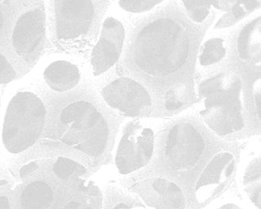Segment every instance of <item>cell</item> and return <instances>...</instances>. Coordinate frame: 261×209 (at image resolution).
<instances>
[{
	"label": "cell",
	"instance_id": "cell-13",
	"mask_svg": "<svg viewBox=\"0 0 261 209\" xmlns=\"http://www.w3.org/2000/svg\"><path fill=\"white\" fill-rule=\"evenodd\" d=\"M43 76L48 86L58 93L73 89L78 85L81 78L77 67L64 60L50 64L45 69Z\"/></svg>",
	"mask_w": 261,
	"mask_h": 209
},
{
	"label": "cell",
	"instance_id": "cell-8",
	"mask_svg": "<svg viewBox=\"0 0 261 209\" xmlns=\"http://www.w3.org/2000/svg\"><path fill=\"white\" fill-rule=\"evenodd\" d=\"M101 94L108 106L127 116H142L148 114L152 108L151 98L146 88L127 76L107 85Z\"/></svg>",
	"mask_w": 261,
	"mask_h": 209
},
{
	"label": "cell",
	"instance_id": "cell-19",
	"mask_svg": "<svg viewBox=\"0 0 261 209\" xmlns=\"http://www.w3.org/2000/svg\"><path fill=\"white\" fill-rule=\"evenodd\" d=\"M187 93L186 87L183 84H178L170 88L167 91L164 97L165 109L171 111L182 107L186 102Z\"/></svg>",
	"mask_w": 261,
	"mask_h": 209
},
{
	"label": "cell",
	"instance_id": "cell-26",
	"mask_svg": "<svg viewBox=\"0 0 261 209\" xmlns=\"http://www.w3.org/2000/svg\"><path fill=\"white\" fill-rule=\"evenodd\" d=\"M217 209H242L237 205L233 203L224 204Z\"/></svg>",
	"mask_w": 261,
	"mask_h": 209
},
{
	"label": "cell",
	"instance_id": "cell-12",
	"mask_svg": "<svg viewBox=\"0 0 261 209\" xmlns=\"http://www.w3.org/2000/svg\"><path fill=\"white\" fill-rule=\"evenodd\" d=\"M45 34V15L35 9L22 14L15 26L12 42L16 53L28 57L42 46Z\"/></svg>",
	"mask_w": 261,
	"mask_h": 209
},
{
	"label": "cell",
	"instance_id": "cell-23",
	"mask_svg": "<svg viewBox=\"0 0 261 209\" xmlns=\"http://www.w3.org/2000/svg\"><path fill=\"white\" fill-rule=\"evenodd\" d=\"M254 102L256 110L258 117L260 119V80L259 82L257 81V85L254 90Z\"/></svg>",
	"mask_w": 261,
	"mask_h": 209
},
{
	"label": "cell",
	"instance_id": "cell-27",
	"mask_svg": "<svg viewBox=\"0 0 261 209\" xmlns=\"http://www.w3.org/2000/svg\"><path fill=\"white\" fill-rule=\"evenodd\" d=\"M3 21H4L3 16L2 13L1 12V11L0 10V31H1L2 28L3 27Z\"/></svg>",
	"mask_w": 261,
	"mask_h": 209
},
{
	"label": "cell",
	"instance_id": "cell-22",
	"mask_svg": "<svg viewBox=\"0 0 261 209\" xmlns=\"http://www.w3.org/2000/svg\"><path fill=\"white\" fill-rule=\"evenodd\" d=\"M15 73L6 59L0 54V84L11 82L15 77Z\"/></svg>",
	"mask_w": 261,
	"mask_h": 209
},
{
	"label": "cell",
	"instance_id": "cell-15",
	"mask_svg": "<svg viewBox=\"0 0 261 209\" xmlns=\"http://www.w3.org/2000/svg\"><path fill=\"white\" fill-rule=\"evenodd\" d=\"M260 17L247 23L240 31L237 40V50L244 60L260 58L261 45Z\"/></svg>",
	"mask_w": 261,
	"mask_h": 209
},
{
	"label": "cell",
	"instance_id": "cell-3",
	"mask_svg": "<svg viewBox=\"0 0 261 209\" xmlns=\"http://www.w3.org/2000/svg\"><path fill=\"white\" fill-rule=\"evenodd\" d=\"M198 93L202 100L200 114L215 133L226 136L244 126L240 78L230 72L222 73L201 83Z\"/></svg>",
	"mask_w": 261,
	"mask_h": 209
},
{
	"label": "cell",
	"instance_id": "cell-24",
	"mask_svg": "<svg viewBox=\"0 0 261 209\" xmlns=\"http://www.w3.org/2000/svg\"><path fill=\"white\" fill-rule=\"evenodd\" d=\"M37 168V164L35 162H31L20 169L19 174L21 177H24L34 171Z\"/></svg>",
	"mask_w": 261,
	"mask_h": 209
},
{
	"label": "cell",
	"instance_id": "cell-2",
	"mask_svg": "<svg viewBox=\"0 0 261 209\" xmlns=\"http://www.w3.org/2000/svg\"><path fill=\"white\" fill-rule=\"evenodd\" d=\"M61 96L58 122L60 143L88 158H100L111 141V114L96 93L79 86Z\"/></svg>",
	"mask_w": 261,
	"mask_h": 209
},
{
	"label": "cell",
	"instance_id": "cell-5",
	"mask_svg": "<svg viewBox=\"0 0 261 209\" xmlns=\"http://www.w3.org/2000/svg\"><path fill=\"white\" fill-rule=\"evenodd\" d=\"M46 114L42 101L35 94L17 93L10 101L5 117L2 138L6 149L16 153L33 145L43 130Z\"/></svg>",
	"mask_w": 261,
	"mask_h": 209
},
{
	"label": "cell",
	"instance_id": "cell-17",
	"mask_svg": "<svg viewBox=\"0 0 261 209\" xmlns=\"http://www.w3.org/2000/svg\"><path fill=\"white\" fill-rule=\"evenodd\" d=\"M225 40L219 37L207 40L203 44L199 57V63L204 66L215 64L222 60L226 55Z\"/></svg>",
	"mask_w": 261,
	"mask_h": 209
},
{
	"label": "cell",
	"instance_id": "cell-10",
	"mask_svg": "<svg viewBox=\"0 0 261 209\" xmlns=\"http://www.w3.org/2000/svg\"><path fill=\"white\" fill-rule=\"evenodd\" d=\"M125 30L117 19L109 17L103 22L98 41L93 48L91 63L95 76L106 72L114 66L121 55Z\"/></svg>",
	"mask_w": 261,
	"mask_h": 209
},
{
	"label": "cell",
	"instance_id": "cell-14",
	"mask_svg": "<svg viewBox=\"0 0 261 209\" xmlns=\"http://www.w3.org/2000/svg\"><path fill=\"white\" fill-rule=\"evenodd\" d=\"M54 189L48 182L36 180L28 184L22 190L20 204L22 209H49L55 204Z\"/></svg>",
	"mask_w": 261,
	"mask_h": 209
},
{
	"label": "cell",
	"instance_id": "cell-9",
	"mask_svg": "<svg viewBox=\"0 0 261 209\" xmlns=\"http://www.w3.org/2000/svg\"><path fill=\"white\" fill-rule=\"evenodd\" d=\"M235 166L234 156L229 151L219 152L211 159L196 182L195 195L198 204L207 203L226 188Z\"/></svg>",
	"mask_w": 261,
	"mask_h": 209
},
{
	"label": "cell",
	"instance_id": "cell-11",
	"mask_svg": "<svg viewBox=\"0 0 261 209\" xmlns=\"http://www.w3.org/2000/svg\"><path fill=\"white\" fill-rule=\"evenodd\" d=\"M134 187L143 203L152 209H187L182 191L170 180L154 177L137 182Z\"/></svg>",
	"mask_w": 261,
	"mask_h": 209
},
{
	"label": "cell",
	"instance_id": "cell-25",
	"mask_svg": "<svg viewBox=\"0 0 261 209\" xmlns=\"http://www.w3.org/2000/svg\"><path fill=\"white\" fill-rule=\"evenodd\" d=\"M0 209H10L9 201L5 196H0Z\"/></svg>",
	"mask_w": 261,
	"mask_h": 209
},
{
	"label": "cell",
	"instance_id": "cell-16",
	"mask_svg": "<svg viewBox=\"0 0 261 209\" xmlns=\"http://www.w3.org/2000/svg\"><path fill=\"white\" fill-rule=\"evenodd\" d=\"M260 156L253 155L246 164L241 177V184L245 193L258 209L261 203Z\"/></svg>",
	"mask_w": 261,
	"mask_h": 209
},
{
	"label": "cell",
	"instance_id": "cell-6",
	"mask_svg": "<svg viewBox=\"0 0 261 209\" xmlns=\"http://www.w3.org/2000/svg\"><path fill=\"white\" fill-rule=\"evenodd\" d=\"M205 149V139L199 130L188 121L174 124L167 134L163 156L167 166L176 171L194 167Z\"/></svg>",
	"mask_w": 261,
	"mask_h": 209
},
{
	"label": "cell",
	"instance_id": "cell-1",
	"mask_svg": "<svg viewBox=\"0 0 261 209\" xmlns=\"http://www.w3.org/2000/svg\"><path fill=\"white\" fill-rule=\"evenodd\" d=\"M121 66L126 76L140 83L144 78L173 73L186 63L189 34L178 21L165 17L142 22L129 33Z\"/></svg>",
	"mask_w": 261,
	"mask_h": 209
},
{
	"label": "cell",
	"instance_id": "cell-7",
	"mask_svg": "<svg viewBox=\"0 0 261 209\" xmlns=\"http://www.w3.org/2000/svg\"><path fill=\"white\" fill-rule=\"evenodd\" d=\"M155 137L152 129L138 122L128 123L117 144L114 162L118 171L123 175L145 167L154 152Z\"/></svg>",
	"mask_w": 261,
	"mask_h": 209
},
{
	"label": "cell",
	"instance_id": "cell-20",
	"mask_svg": "<svg viewBox=\"0 0 261 209\" xmlns=\"http://www.w3.org/2000/svg\"><path fill=\"white\" fill-rule=\"evenodd\" d=\"M192 20L200 23L207 17L211 7V1H182Z\"/></svg>",
	"mask_w": 261,
	"mask_h": 209
},
{
	"label": "cell",
	"instance_id": "cell-21",
	"mask_svg": "<svg viewBox=\"0 0 261 209\" xmlns=\"http://www.w3.org/2000/svg\"><path fill=\"white\" fill-rule=\"evenodd\" d=\"M162 1H119L120 7L125 11L140 13L148 11L159 4Z\"/></svg>",
	"mask_w": 261,
	"mask_h": 209
},
{
	"label": "cell",
	"instance_id": "cell-4",
	"mask_svg": "<svg viewBox=\"0 0 261 209\" xmlns=\"http://www.w3.org/2000/svg\"><path fill=\"white\" fill-rule=\"evenodd\" d=\"M55 36L63 46H85L96 38L110 1H55Z\"/></svg>",
	"mask_w": 261,
	"mask_h": 209
},
{
	"label": "cell",
	"instance_id": "cell-18",
	"mask_svg": "<svg viewBox=\"0 0 261 209\" xmlns=\"http://www.w3.org/2000/svg\"><path fill=\"white\" fill-rule=\"evenodd\" d=\"M102 209H148L145 204L129 194H114L103 198Z\"/></svg>",
	"mask_w": 261,
	"mask_h": 209
}]
</instances>
